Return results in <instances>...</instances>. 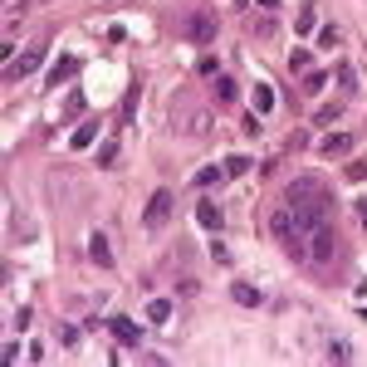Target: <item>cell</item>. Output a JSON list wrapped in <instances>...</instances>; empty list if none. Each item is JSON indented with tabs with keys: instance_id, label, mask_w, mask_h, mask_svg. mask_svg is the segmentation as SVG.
I'll return each instance as SVG.
<instances>
[{
	"instance_id": "cell-22",
	"label": "cell",
	"mask_w": 367,
	"mask_h": 367,
	"mask_svg": "<svg viewBox=\"0 0 367 367\" xmlns=\"http://www.w3.org/2000/svg\"><path fill=\"white\" fill-rule=\"evenodd\" d=\"M333 118H338V108H333V103H328V108H318V113H313V123H318V127H328V123H333Z\"/></svg>"
},
{
	"instance_id": "cell-8",
	"label": "cell",
	"mask_w": 367,
	"mask_h": 367,
	"mask_svg": "<svg viewBox=\"0 0 367 367\" xmlns=\"http://www.w3.org/2000/svg\"><path fill=\"white\" fill-rule=\"evenodd\" d=\"M343 152H353V137L348 132H328L323 137V157H343Z\"/></svg>"
},
{
	"instance_id": "cell-13",
	"label": "cell",
	"mask_w": 367,
	"mask_h": 367,
	"mask_svg": "<svg viewBox=\"0 0 367 367\" xmlns=\"http://www.w3.org/2000/svg\"><path fill=\"white\" fill-rule=\"evenodd\" d=\"M147 318H152V323H167V318H172V299H152V304H147Z\"/></svg>"
},
{
	"instance_id": "cell-9",
	"label": "cell",
	"mask_w": 367,
	"mask_h": 367,
	"mask_svg": "<svg viewBox=\"0 0 367 367\" xmlns=\"http://www.w3.org/2000/svg\"><path fill=\"white\" fill-rule=\"evenodd\" d=\"M196 220H201L206 230H220V225H225V216H220V206H211V201H201V206H196Z\"/></svg>"
},
{
	"instance_id": "cell-19",
	"label": "cell",
	"mask_w": 367,
	"mask_h": 367,
	"mask_svg": "<svg viewBox=\"0 0 367 367\" xmlns=\"http://www.w3.org/2000/svg\"><path fill=\"white\" fill-rule=\"evenodd\" d=\"M323 84H328V74H323V69H309V79H304V89H309V93H318V89H323Z\"/></svg>"
},
{
	"instance_id": "cell-15",
	"label": "cell",
	"mask_w": 367,
	"mask_h": 367,
	"mask_svg": "<svg viewBox=\"0 0 367 367\" xmlns=\"http://www.w3.org/2000/svg\"><path fill=\"white\" fill-rule=\"evenodd\" d=\"M255 108H260V113H270V108H275V89L255 84Z\"/></svg>"
},
{
	"instance_id": "cell-21",
	"label": "cell",
	"mask_w": 367,
	"mask_h": 367,
	"mask_svg": "<svg viewBox=\"0 0 367 367\" xmlns=\"http://www.w3.org/2000/svg\"><path fill=\"white\" fill-rule=\"evenodd\" d=\"M318 44L333 49V44H338V25H323V30H318Z\"/></svg>"
},
{
	"instance_id": "cell-5",
	"label": "cell",
	"mask_w": 367,
	"mask_h": 367,
	"mask_svg": "<svg viewBox=\"0 0 367 367\" xmlns=\"http://www.w3.org/2000/svg\"><path fill=\"white\" fill-rule=\"evenodd\" d=\"M44 54H49V44H44V39H35V44H30V49H25L20 59H10L5 79H15V84H20V79H30V74H35V69L44 64Z\"/></svg>"
},
{
	"instance_id": "cell-24",
	"label": "cell",
	"mask_w": 367,
	"mask_h": 367,
	"mask_svg": "<svg viewBox=\"0 0 367 367\" xmlns=\"http://www.w3.org/2000/svg\"><path fill=\"white\" fill-rule=\"evenodd\" d=\"M358 211H363V225H367V201H363V206H358Z\"/></svg>"
},
{
	"instance_id": "cell-7",
	"label": "cell",
	"mask_w": 367,
	"mask_h": 367,
	"mask_svg": "<svg viewBox=\"0 0 367 367\" xmlns=\"http://www.w3.org/2000/svg\"><path fill=\"white\" fill-rule=\"evenodd\" d=\"M89 255H93V265H103V270L113 265V250H108V235H103V230L89 235Z\"/></svg>"
},
{
	"instance_id": "cell-17",
	"label": "cell",
	"mask_w": 367,
	"mask_h": 367,
	"mask_svg": "<svg viewBox=\"0 0 367 367\" xmlns=\"http://www.w3.org/2000/svg\"><path fill=\"white\" fill-rule=\"evenodd\" d=\"M235 79H216V98H220V103H235Z\"/></svg>"
},
{
	"instance_id": "cell-3",
	"label": "cell",
	"mask_w": 367,
	"mask_h": 367,
	"mask_svg": "<svg viewBox=\"0 0 367 367\" xmlns=\"http://www.w3.org/2000/svg\"><path fill=\"white\" fill-rule=\"evenodd\" d=\"M313 201H333L318 177H294V182L284 186V206H313Z\"/></svg>"
},
{
	"instance_id": "cell-12",
	"label": "cell",
	"mask_w": 367,
	"mask_h": 367,
	"mask_svg": "<svg viewBox=\"0 0 367 367\" xmlns=\"http://www.w3.org/2000/svg\"><path fill=\"white\" fill-rule=\"evenodd\" d=\"M69 74H79V59H74V54H64V59H59V69L49 74V84H64Z\"/></svg>"
},
{
	"instance_id": "cell-23",
	"label": "cell",
	"mask_w": 367,
	"mask_h": 367,
	"mask_svg": "<svg viewBox=\"0 0 367 367\" xmlns=\"http://www.w3.org/2000/svg\"><path fill=\"white\" fill-rule=\"evenodd\" d=\"M245 167H250V157H230V162H225V177H240Z\"/></svg>"
},
{
	"instance_id": "cell-1",
	"label": "cell",
	"mask_w": 367,
	"mask_h": 367,
	"mask_svg": "<svg viewBox=\"0 0 367 367\" xmlns=\"http://www.w3.org/2000/svg\"><path fill=\"white\" fill-rule=\"evenodd\" d=\"M211 35H216V15H211L206 5H196V10L182 15V39H191V44H211Z\"/></svg>"
},
{
	"instance_id": "cell-11",
	"label": "cell",
	"mask_w": 367,
	"mask_h": 367,
	"mask_svg": "<svg viewBox=\"0 0 367 367\" xmlns=\"http://www.w3.org/2000/svg\"><path fill=\"white\" fill-rule=\"evenodd\" d=\"M93 137H98V118H93V123H79V127H74L69 147H93Z\"/></svg>"
},
{
	"instance_id": "cell-6",
	"label": "cell",
	"mask_w": 367,
	"mask_h": 367,
	"mask_svg": "<svg viewBox=\"0 0 367 367\" xmlns=\"http://www.w3.org/2000/svg\"><path fill=\"white\" fill-rule=\"evenodd\" d=\"M108 328H113V338H118L123 348H137V343H142V328H137V323H127V318H113Z\"/></svg>"
},
{
	"instance_id": "cell-16",
	"label": "cell",
	"mask_w": 367,
	"mask_h": 367,
	"mask_svg": "<svg viewBox=\"0 0 367 367\" xmlns=\"http://www.w3.org/2000/svg\"><path fill=\"white\" fill-rule=\"evenodd\" d=\"M220 177H225V167H201V172H196V186H216Z\"/></svg>"
},
{
	"instance_id": "cell-20",
	"label": "cell",
	"mask_w": 367,
	"mask_h": 367,
	"mask_svg": "<svg viewBox=\"0 0 367 367\" xmlns=\"http://www.w3.org/2000/svg\"><path fill=\"white\" fill-rule=\"evenodd\" d=\"M313 20H318V15H313V5H304V10H299V35H309V30H313Z\"/></svg>"
},
{
	"instance_id": "cell-14",
	"label": "cell",
	"mask_w": 367,
	"mask_h": 367,
	"mask_svg": "<svg viewBox=\"0 0 367 367\" xmlns=\"http://www.w3.org/2000/svg\"><path fill=\"white\" fill-rule=\"evenodd\" d=\"M328 358H333V363H353V348H348L343 338H333V343H328Z\"/></svg>"
},
{
	"instance_id": "cell-18",
	"label": "cell",
	"mask_w": 367,
	"mask_h": 367,
	"mask_svg": "<svg viewBox=\"0 0 367 367\" xmlns=\"http://www.w3.org/2000/svg\"><path fill=\"white\" fill-rule=\"evenodd\" d=\"M113 162H118V142H103L98 147V167H113Z\"/></svg>"
},
{
	"instance_id": "cell-10",
	"label": "cell",
	"mask_w": 367,
	"mask_h": 367,
	"mask_svg": "<svg viewBox=\"0 0 367 367\" xmlns=\"http://www.w3.org/2000/svg\"><path fill=\"white\" fill-rule=\"evenodd\" d=\"M230 299H235V304H245V309H255V304H260V289H255V284H245V279H235V284H230Z\"/></svg>"
},
{
	"instance_id": "cell-2",
	"label": "cell",
	"mask_w": 367,
	"mask_h": 367,
	"mask_svg": "<svg viewBox=\"0 0 367 367\" xmlns=\"http://www.w3.org/2000/svg\"><path fill=\"white\" fill-rule=\"evenodd\" d=\"M299 260H309V265H328V260H333V230H328V220L304 235V255H299Z\"/></svg>"
},
{
	"instance_id": "cell-4",
	"label": "cell",
	"mask_w": 367,
	"mask_h": 367,
	"mask_svg": "<svg viewBox=\"0 0 367 367\" xmlns=\"http://www.w3.org/2000/svg\"><path fill=\"white\" fill-rule=\"evenodd\" d=\"M172 211H177V196L162 186V191H152V201H147V211H142V225H147V230H162V225L172 220Z\"/></svg>"
}]
</instances>
